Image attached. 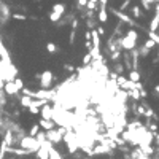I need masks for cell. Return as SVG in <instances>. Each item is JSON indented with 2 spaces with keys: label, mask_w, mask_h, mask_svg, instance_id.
Returning a JSON list of instances; mask_svg holds the SVG:
<instances>
[{
  "label": "cell",
  "mask_w": 159,
  "mask_h": 159,
  "mask_svg": "<svg viewBox=\"0 0 159 159\" xmlns=\"http://www.w3.org/2000/svg\"><path fill=\"white\" fill-rule=\"evenodd\" d=\"M137 38H139V33L135 29H129L126 32V35L118 38V45L121 46V49L124 51H130L137 46Z\"/></svg>",
  "instance_id": "6da1fadb"
},
{
  "label": "cell",
  "mask_w": 159,
  "mask_h": 159,
  "mask_svg": "<svg viewBox=\"0 0 159 159\" xmlns=\"http://www.w3.org/2000/svg\"><path fill=\"white\" fill-rule=\"evenodd\" d=\"M62 140L65 142V145H67V150H69L70 154H75V153L78 151V137H76V134L73 132L72 129H69L67 132L64 134V137H62Z\"/></svg>",
  "instance_id": "7a4b0ae2"
},
{
  "label": "cell",
  "mask_w": 159,
  "mask_h": 159,
  "mask_svg": "<svg viewBox=\"0 0 159 159\" xmlns=\"http://www.w3.org/2000/svg\"><path fill=\"white\" fill-rule=\"evenodd\" d=\"M110 11H111V13L113 14H115L116 16V18L119 19V21H121V22H126V24H129V26H132L134 27V29H142V30H143V32H146V30H148V29H145V27L143 26H140L139 24V22H135L132 18H130V16L129 14H126V13H123V11L121 10H115V8H110Z\"/></svg>",
  "instance_id": "3957f363"
},
{
  "label": "cell",
  "mask_w": 159,
  "mask_h": 159,
  "mask_svg": "<svg viewBox=\"0 0 159 159\" xmlns=\"http://www.w3.org/2000/svg\"><path fill=\"white\" fill-rule=\"evenodd\" d=\"M19 146H21V148L29 150L30 153H35V151L40 148V143L37 142L35 137H30V135H24V137L19 139Z\"/></svg>",
  "instance_id": "277c9868"
},
{
  "label": "cell",
  "mask_w": 159,
  "mask_h": 159,
  "mask_svg": "<svg viewBox=\"0 0 159 159\" xmlns=\"http://www.w3.org/2000/svg\"><path fill=\"white\" fill-rule=\"evenodd\" d=\"M40 86L42 89H49L51 84H53V80H54V75L51 70H45L43 73H40Z\"/></svg>",
  "instance_id": "5b68a950"
},
{
  "label": "cell",
  "mask_w": 159,
  "mask_h": 159,
  "mask_svg": "<svg viewBox=\"0 0 159 159\" xmlns=\"http://www.w3.org/2000/svg\"><path fill=\"white\" fill-rule=\"evenodd\" d=\"M53 146V143H51L49 140H45V142H42L40 143V148L35 151L37 153V157L38 159H48V156H49V148Z\"/></svg>",
  "instance_id": "8992f818"
},
{
  "label": "cell",
  "mask_w": 159,
  "mask_h": 159,
  "mask_svg": "<svg viewBox=\"0 0 159 159\" xmlns=\"http://www.w3.org/2000/svg\"><path fill=\"white\" fill-rule=\"evenodd\" d=\"M46 134V140H49L51 143H61L62 142V134H59L58 129H49V130H45Z\"/></svg>",
  "instance_id": "52a82bcc"
},
{
  "label": "cell",
  "mask_w": 159,
  "mask_h": 159,
  "mask_svg": "<svg viewBox=\"0 0 159 159\" xmlns=\"http://www.w3.org/2000/svg\"><path fill=\"white\" fill-rule=\"evenodd\" d=\"M40 115H42L43 119H53V115H54V110H53V107H51L48 102L45 105L40 107Z\"/></svg>",
  "instance_id": "ba28073f"
},
{
  "label": "cell",
  "mask_w": 159,
  "mask_h": 159,
  "mask_svg": "<svg viewBox=\"0 0 159 159\" xmlns=\"http://www.w3.org/2000/svg\"><path fill=\"white\" fill-rule=\"evenodd\" d=\"M3 91H5L8 95H16V94L19 92V89H18V86L14 84V81H5V83H3Z\"/></svg>",
  "instance_id": "9c48e42d"
},
{
  "label": "cell",
  "mask_w": 159,
  "mask_h": 159,
  "mask_svg": "<svg viewBox=\"0 0 159 159\" xmlns=\"http://www.w3.org/2000/svg\"><path fill=\"white\" fill-rule=\"evenodd\" d=\"M7 153H13V154H16V156H29V154H32L29 150L21 148V146H19V148H14V146H8Z\"/></svg>",
  "instance_id": "30bf717a"
},
{
  "label": "cell",
  "mask_w": 159,
  "mask_h": 159,
  "mask_svg": "<svg viewBox=\"0 0 159 159\" xmlns=\"http://www.w3.org/2000/svg\"><path fill=\"white\" fill-rule=\"evenodd\" d=\"M38 126L45 129V130H49V129H54L56 127V123L53 121V119H40V123H38Z\"/></svg>",
  "instance_id": "8fae6325"
},
{
  "label": "cell",
  "mask_w": 159,
  "mask_h": 159,
  "mask_svg": "<svg viewBox=\"0 0 159 159\" xmlns=\"http://www.w3.org/2000/svg\"><path fill=\"white\" fill-rule=\"evenodd\" d=\"M108 19V11H107V5H99V21L104 24Z\"/></svg>",
  "instance_id": "7c38bea8"
},
{
  "label": "cell",
  "mask_w": 159,
  "mask_h": 159,
  "mask_svg": "<svg viewBox=\"0 0 159 159\" xmlns=\"http://www.w3.org/2000/svg\"><path fill=\"white\" fill-rule=\"evenodd\" d=\"M3 142L8 146H13V143H14V135H13V130H11V129H7V134H5V137H3Z\"/></svg>",
  "instance_id": "4fadbf2b"
},
{
  "label": "cell",
  "mask_w": 159,
  "mask_h": 159,
  "mask_svg": "<svg viewBox=\"0 0 159 159\" xmlns=\"http://www.w3.org/2000/svg\"><path fill=\"white\" fill-rule=\"evenodd\" d=\"M53 13H58L61 16L65 14V5L64 3H54L53 5Z\"/></svg>",
  "instance_id": "5bb4252c"
},
{
  "label": "cell",
  "mask_w": 159,
  "mask_h": 159,
  "mask_svg": "<svg viewBox=\"0 0 159 159\" xmlns=\"http://www.w3.org/2000/svg\"><path fill=\"white\" fill-rule=\"evenodd\" d=\"M126 92H127V95H129V97H132L135 102L142 100V99H140V94H139V89H137V88H134V89H129V91H126Z\"/></svg>",
  "instance_id": "9a60e30c"
},
{
  "label": "cell",
  "mask_w": 159,
  "mask_h": 159,
  "mask_svg": "<svg viewBox=\"0 0 159 159\" xmlns=\"http://www.w3.org/2000/svg\"><path fill=\"white\" fill-rule=\"evenodd\" d=\"M46 51H48L49 54H56V53L59 51V48H58V45H56V43L48 42V43H46Z\"/></svg>",
  "instance_id": "2e32d148"
},
{
  "label": "cell",
  "mask_w": 159,
  "mask_h": 159,
  "mask_svg": "<svg viewBox=\"0 0 159 159\" xmlns=\"http://www.w3.org/2000/svg\"><path fill=\"white\" fill-rule=\"evenodd\" d=\"M130 14H132L135 19H139L140 16H142V10H140V7H137V5H132V7H130Z\"/></svg>",
  "instance_id": "e0dca14e"
},
{
  "label": "cell",
  "mask_w": 159,
  "mask_h": 159,
  "mask_svg": "<svg viewBox=\"0 0 159 159\" xmlns=\"http://www.w3.org/2000/svg\"><path fill=\"white\" fill-rule=\"evenodd\" d=\"M130 81H140V73H139V70H129V76H127Z\"/></svg>",
  "instance_id": "ac0fdd59"
},
{
  "label": "cell",
  "mask_w": 159,
  "mask_h": 159,
  "mask_svg": "<svg viewBox=\"0 0 159 159\" xmlns=\"http://www.w3.org/2000/svg\"><path fill=\"white\" fill-rule=\"evenodd\" d=\"M48 159H62V156H61V153L58 151V150H54L53 146L49 148V156H48Z\"/></svg>",
  "instance_id": "d6986e66"
},
{
  "label": "cell",
  "mask_w": 159,
  "mask_h": 159,
  "mask_svg": "<svg viewBox=\"0 0 159 159\" xmlns=\"http://www.w3.org/2000/svg\"><path fill=\"white\" fill-rule=\"evenodd\" d=\"M19 102L22 107H29L32 104V97H29V95H24L22 94V97H19Z\"/></svg>",
  "instance_id": "ffe728a7"
},
{
  "label": "cell",
  "mask_w": 159,
  "mask_h": 159,
  "mask_svg": "<svg viewBox=\"0 0 159 159\" xmlns=\"http://www.w3.org/2000/svg\"><path fill=\"white\" fill-rule=\"evenodd\" d=\"M146 33H148V38H151V40H153V42H154L156 45H159V35H157V32L146 30Z\"/></svg>",
  "instance_id": "44dd1931"
},
{
  "label": "cell",
  "mask_w": 159,
  "mask_h": 159,
  "mask_svg": "<svg viewBox=\"0 0 159 159\" xmlns=\"http://www.w3.org/2000/svg\"><path fill=\"white\" fill-rule=\"evenodd\" d=\"M35 139H37V142H38V143H42V142H45V140H46V134H45V130H38V132H37V135H35Z\"/></svg>",
  "instance_id": "7402d4cb"
},
{
  "label": "cell",
  "mask_w": 159,
  "mask_h": 159,
  "mask_svg": "<svg viewBox=\"0 0 159 159\" xmlns=\"http://www.w3.org/2000/svg\"><path fill=\"white\" fill-rule=\"evenodd\" d=\"M123 72H124L123 62H116V65H115V73H116V75H123Z\"/></svg>",
  "instance_id": "603a6c76"
},
{
  "label": "cell",
  "mask_w": 159,
  "mask_h": 159,
  "mask_svg": "<svg viewBox=\"0 0 159 159\" xmlns=\"http://www.w3.org/2000/svg\"><path fill=\"white\" fill-rule=\"evenodd\" d=\"M143 46H145L146 49H153V48H154V46H157V45H156L154 42H153V40H151V38H146V42L143 43Z\"/></svg>",
  "instance_id": "cb8c5ba5"
},
{
  "label": "cell",
  "mask_w": 159,
  "mask_h": 159,
  "mask_svg": "<svg viewBox=\"0 0 159 159\" xmlns=\"http://www.w3.org/2000/svg\"><path fill=\"white\" fill-rule=\"evenodd\" d=\"M86 8H88V10H91V11H95V10H99V5L95 3V2H91V0H88Z\"/></svg>",
  "instance_id": "d4e9b609"
},
{
  "label": "cell",
  "mask_w": 159,
  "mask_h": 159,
  "mask_svg": "<svg viewBox=\"0 0 159 159\" xmlns=\"http://www.w3.org/2000/svg\"><path fill=\"white\" fill-rule=\"evenodd\" d=\"M38 130H40V126H38V124H33V126L30 127V130H29V135H30V137H35Z\"/></svg>",
  "instance_id": "484cf974"
},
{
  "label": "cell",
  "mask_w": 159,
  "mask_h": 159,
  "mask_svg": "<svg viewBox=\"0 0 159 159\" xmlns=\"http://www.w3.org/2000/svg\"><path fill=\"white\" fill-rule=\"evenodd\" d=\"M61 18H62V16H61V14H58V13H53V11L49 13V19H51V22H58Z\"/></svg>",
  "instance_id": "4316f807"
},
{
  "label": "cell",
  "mask_w": 159,
  "mask_h": 159,
  "mask_svg": "<svg viewBox=\"0 0 159 159\" xmlns=\"http://www.w3.org/2000/svg\"><path fill=\"white\" fill-rule=\"evenodd\" d=\"M139 54H140V58H146V56L150 54V49H146L145 46H142V48L139 49Z\"/></svg>",
  "instance_id": "83f0119b"
},
{
  "label": "cell",
  "mask_w": 159,
  "mask_h": 159,
  "mask_svg": "<svg viewBox=\"0 0 159 159\" xmlns=\"http://www.w3.org/2000/svg\"><path fill=\"white\" fill-rule=\"evenodd\" d=\"M135 115H139V116H145V107H143V105H139L137 108H135Z\"/></svg>",
  "instance_id": "f1b7e54d"
},
{
  "label": "cell",
  "mask_w": 159,
  "mask_h": 159,
  "mask_svg": "<svg viewBox=\"0 0 159 159\" xmlns=\"http://www.w3.org/2000/svg\"><path fill=\"white\" fill-rule=\"evenodd\" d=\"M13 81H14V84H16V86H18V89H19V91H21L22 88H24V81H22L21 78H18V76H16V78L13 80Z\"/></svg>",
  "instance_id": "f546056e"
},
{
  "label": "cell",
  "mask_w": 159,
  "mask_h": 159,
  "mask_svg": "<svg viewBox=\"0 0 159 159\" xmlns=\"http://www.w3.org/2000/svg\"><path fill=\"white\" fill-rule=\"evenodd\" d=\"M91 61H92V56H91V53H88V54L83 58V65H88V64H91Z\"/></svg>",
  "instance_id": "4dcf8cb0"
},
{
  "label": "cell",
  "mask_w": 159,
  "mask_h": 159,
  "mask_svg": "<svg viewBox=\"0 0 159 159\" xmlns=\"http://www.w3.org/2000/svg\"><path fill=\"white\" fill-rule=\"evenodd\" d=\"M13 18H14V19H18V21H26V19H27V16H26V14L14 13V14H13Z\"/></svg>",
  "instance_id": "1f68e13d"
},
{
  "label": "cell",
  "mask_w": 159,
  "mask_h": 159,
  "mask_svg": "<svg viewBox=\"0 0 159 159\" xmlns=\"http://www.w3.org/2000/svg\"><path fill=\"white\" fill-rule=\"evenodd\" d=\"M27 108H29V111L30 113H33V115H40V108H38V107H27Z\"/></svg>",
  "instance_id": "d6a6232c"
},
{
  "label": "cell",
  "mask_w": 159,
  "mask_h": 159,
  "mask_svg": "<svg viewBox=\"0 0 159 159\" xmlns=\"http://www.w3.org/2000/svg\"><path fill=\"white\" fill-rule=\"evenodd\" d=\"M75 35H76V29H72V32H70V45H73V42H75Z\"/></svg>",
  "instance_id": "836d02e7"
},
{
  "label": "cell",
  "mask_w": 159,
  "mask_h": 159,
  "mask_svg": "<svg viewBox=\"0 0 159 159\" xmlns=\"http://www.w3.org/2000/svg\"><path fill=\"white\" fill-rule=\"evenodd\" d=\"M129 5H130V0H124V2H123V5H121V8H119V10H121V11H124V10H126V8L129 7Z\"/></svg>",
  "instance_id": "e575fe53"
},
{
  "label": "cell",
  "mask_w": 159,
  "mask_h": 159,
  "mask_svg": "<svg viewBox=\"0 0 159 159\" xmlns=\"http://www.w3.org/2000/svg\"><path fill=\"white\" fill-rule=\"evenodd\" d=\"M140 2H142V7H143V8H145L146 11H148V10L151 8V5H150L148 2H146V0H140Z\"/></svg>",
  "instance_id": "d590c367"
},
{
  "label": "cell",
  "mask_w": 159,
  "mask_h": 159,
  "mask_svg": "<svg viewBox=\"0 0 159 159\" xmlns=\"http://www.w3.org/2000/svg\"><path fill=\"white\" fill-rule=\"evenodd\" d=\"M88 27L89 29H95V22L92 19H88Z\"/></svg>",
  "instance_id": "8d00e7d4"
},
{
  "label": "cell",
  "mask_w": 159,
  "mask_h": 159,
  "mask_svg": "<svg viewBox=\"0 0 159 159\" xmlns=\"http://www.w3.org/2000/svg\"><path fill=\"white\" fill-rule=\"evenodd\" d=\"M95 30H97V33H99V35H104V33H105V29H104V27H102V26H99Z\"/></svg>",
  "instance_id": "74e56055"
},
{
  "label": "cell",
  "mask_w": 159,
  "mask_h": 159,
  "mask_svg": "<svg viewBox=\"0 0 159 159\" xmlns=\"http://www.w3.org/2000/svg\"><path fill=\"white\" fill-rule=\"evenodd\" d=\"M86 3H88V0H78V5H80V7H86Z\"/></svg>",
  "instance_id": "f35d334b"
},
{
  "label": "cell",
  "mask_w": 159,
  "mask_h": 159,
  "mask_svg": "<svg viewBox=\"0 0 159 159\" xmlns=\"http://www.w3.org/2000/svg\"><path fill=\"white\" fill-rule=\"evenodd\" d=\"M64 69H65V70H69V72H72V70H73V65H67V64H65V65H64Z\"/></svg>",
  "instance_id": "ab89813d"
},
{
  "label": "cell",
  "mask_w": 159,
  "mask_h": 159,
  "mask_svg": "<svg viewBox=\"0 0 159 159\" xmlns=\"http://www.w3.org/2000/svg\"><path fill=\"white\" fill-rule=\"evenodd\" d=\"M97 3L99 5H107V3H108V0H97Z\"/></svg>",
  "instance_id": "60d3db41"
},
{
  "label": "cell",
  "mask_w": 159,
  "mask_h": 159,
  "mask_svg": "<svg viewBox=\"0 0 159 159\" xmlns=\"http://www.w3.org/2000/svg\"><path fill=\"white\" fill-rule=\"evenodd\" d=\"M84 37H86V40H91V32L88 30L86 33H84Z\"/></svg>",
  "instance_id": "b9f144b4"
},
{
  "label": "cell",
  "mask_w": 159,
  "mask_h": 159,
  "mask_svg": "<svg viewBox=\"0 0 159 159\" xmlns=\"http://www.w3.org/2000/svg\"><path fill=\"white\" fill-rule=\"evenodd\" d=\"M154 94H159V84H156V86H154Z\"/></svg>",
  "instance_id": "7bdbcfd3"
},
{
  "label": "cell",
  "mask_w": 159,
  "mask_h": 159,
  "mask_svg": "<svg viewBox=\"0 0 159 159\" xmlns=\"http://www.w3.org/2000/svg\"><path fill=\"white\" fill-rule=\"evenodd\" d=\"M146 2H148L150 5H153V3H154V2H156V0H146Z\"/></svg>",
  "instance_id": "ee69618b"
},
{
  "label": "cell",
  "mask_w": 159,
  "mask_h": 159,
  "mask_svg": "<svg viewBox=\"0 0 159 159\" xmlns=\"http://www.w3.org/2000/svg\"><path fill=\"white\" fill-rule=\"evenodd\" d=\"M83 159H89V157H83Z\"/></svg>",
  "instance_id": "f6af8a7d"
},
{
  "label": "cell",
  "mask_w": 159,
  "mask_h": 159,
  "mask_svg": "<svg viewBox=\"0 0 159 159\" xmlns=\"http://www.w3.org/2000/svg\"><path fill=\"white\" fill-rule=\"evenodd\" d=\"M157 59H159V53H157Z\"/></svg>",
  "instance_id": "bcb514c9"
},
{
  "label": "cell",
  "mask_w": 159,
  "mask_h": 159,
  "mask_svg": "<svg viewBox=\"0 0 159 159\" xmlns=\"http://www.w3.org/2000/svg\"><path fill=\"white\" fill-rule=\"evenodd\" d=\"M13 159H14V157H13Z\"/></svg>",
  "instance_id": "7dc6e473"
}]
</instances>
